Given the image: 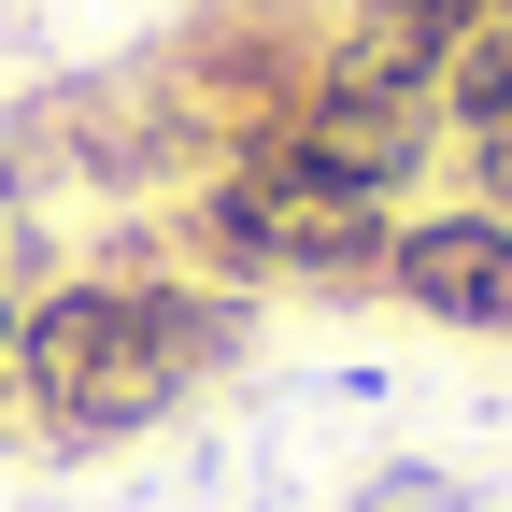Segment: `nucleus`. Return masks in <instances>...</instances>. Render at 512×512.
Returning <instances> with one entry per match:
<instances>
[{"label":"nucleus","instance_id":"f257e3e1","mask_svg":"<svg viewBox=\"0 0 512 512\" xmlns=\"http://www.w3.org/2000/svg\"><path fill=\"white\" fill-rule=\"evenodd\" d=\"M256 342V299L171 271V256H100V271H57L15 313V399L29 441L57 456H100V441H143L171 427L200 384H228Z\"/></svg>","mask_w":512,"mask_h":512},{"label":"nucleus","instance_id":"f03ea898","mask_svg":"<svg viewBox=\"0 0 512 512\" xmlns=\"http://www.w3.org/2000/svg\"><path fill=\"white\" fill-rule=\"evenodd\" d=\"M384 228L399 214H356V200H313V185L256 171V157H214L171 200L157 256L200 271V285H228V299H356L384 271Z\"/></svg>","mask_w":512,"mask_h":512},{"label":"nucleus","instance_id":"7ed1b4c3","mask_svg":"<svg viewBox=\"0 0 512 512\" xmlns=\"http://www.w3.org/2000/svg\"><path fill=\"white\" fill-rule=\"evenodd\" d=\"M228 157H256V171H285V185H313V200H356V214H413L441 171H456V143H441V100L427 86H384V72H313L271 128H242Z\"/></svg>","mask_w":512,"mask_h":512},{"label":"nucleus","instance_id":"20e7f679","mask_svg":"<svg viewBox=\"0 0 512 512\" xmlns=\"http://www.w3.org/2000/svg\"><path fill=\"white\" fill-rule=\"evenodd\" d=\"M370 299H399L413 328H441V342H498V356H512V214H484V200H413L399 228H384Z\"/></svg>","mask_w":512,"mask_h":512},{"label":"nucleus","instance_id":"39448f33","mask_svg":"<svg viewBox=\"0 0 512 512\" xmlns=\"http://www.w3.org/2000/svg\"><path fill=\"white\" fill-rule=\"evenodd\" d=\"M441 143H484V128H512V15H484L456 57H441Z\"/></svg>","mask_w":512,"mask_h":512},{"label":"nucleus","instance_id":"423d86ee","mask_svg":"<svg viewBox=\"0 0 512 512\" xmlns=\"http://www.w3.org/2000/svg\"><path fill=\"white\" fill-rule=\"evenodd\" d=\"M356 512H470V484H456V470H370Z\"/></svg>","mask_w":512,"mask_h":512},{"label":"nucleus","instance_id":"0eeeda50","mask_svg":"<svg viewBox=\"0 0 512 512\" xmlns=\"http://www.w3.org/2000/svg\"><path fill=\"white\" fill-rule=\"evenodd\" d=\"M456 200L512 214V128H484V143H456Z\"/></svg>","mask_w":512,"mask_h":512},{"label":"nucleus","instance_id":"6e6552de","mask_svg":"<svg viewBox=\"0 0 512 512\" xmlns=\"http://www.w3.org/2000/svg\"><path fill=\"white\" fill-rule=\"evenodd\" d=\"M0 456H29V399H15V356H0Z\"/></svg>","mask_w":512,"mask_h":512},{"label":"nucleus","instance_id":"1a4fd4ad","mask_svg":"<svg viewBox=\"0 0 512 512\" xmlns=\"http://www.w3.org/2000/svg\"><path fill=\"white\" fill-rule=\"evenodd\" d=\"M498 15H512V0H498Z\"/></svg>","mask_w":512,"mask_h":512}]
</instances>
